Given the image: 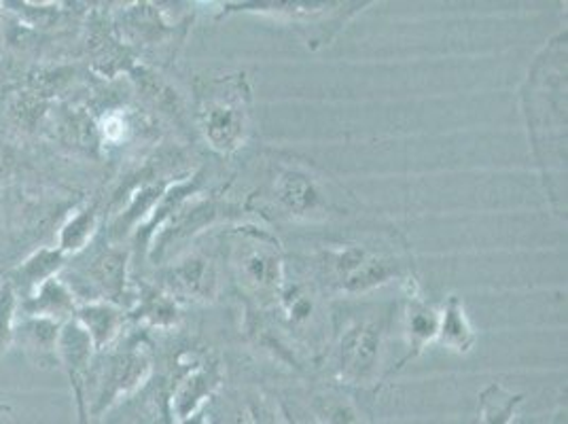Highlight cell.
I'll list each match as a JSON object with an SVG mask.
<instances>
[{
	"label": "cell",
	"mask_w": 568,
	"mask_h": 424,
	"mask_svg": "<svg viewBox=\"0 0 568 424\" xmlns=\"http://www.w3.org/2000/svg\"><path fill=\"white\" fill-rule=\"evenodd\" d=\"M521 102L545 189L551 206L562 212V204L567 209V32L535 58Z\"/></svg>",
	"instance_id": "1"
},
{
	"label": "cell",
	"mask_w": 568,
	"mask_h": 424,
	"mask_svg": "<svg viewBox=\"0 0 568 424\" xmlns=\"http://www.w3.org/2000/svg\"><path fill=\"white\" fill-rule=\"evenodd\" d=\"M225 261L248 306L265 314L276 306L286 283V263L276 236L255 225H240L223 236Z\"/></svg>",
	"instance_id": "2"
},
{
	"label": "cell",
	"mask_w": 568,
	"mask_h": 424,
	"mask_svg": "<svg viewBox=\"0 0 568 424\" xmlns=\"http://www.w3.org/2000/svg\"><path fill=\"white\" fill-rule=\"evenodd\" d=\"M195 123L209 147L232 155L251 132V88L244 72L211 77L195 83Z\"/></svg>",
	"instance_id": "3"
},
{
	"label": "cell",
	"mask_w": 568,
	"mask_h": 424,
	"mask_svg": "<svg viewBox=\"0 0 568 424\" xmlns=\"http://www.w3.org/2000/svg\"><path fill=\"white\" fill-rule=\"evenodd\" d=\"M318 274L325 286L344 295H363L405 274V261L390 246L376 240H351L325 249L318 255Z\"/></svg>",
	"instance_id": "4"
},
{
	"label": "cell",
	"mask_w": 568,
	"mask_h": 424,
	"mask_svg": "<svg viewBox=\"0 0 568 424\" xmlns=\"http://www.w3.org/2000/svg\"><path fill=\"white\" fill-rule=\"evenodd\" d=\"M386 327L378 319H355L337 333L329 363L333 374L353 386H369L384 363Z\"/></svg>",
	"instance_id": "5"
},
{
	"label": "cell",
	"mask_w": 568,
	"mask_h": 424,
	"mask_svg": "<svg viewBox=\"0 0 568 424\" xmlns=\"http://www.w3.org/2000/svg\"><path fill=\"white\" fill-rule=\"evenodd\" d=\"M284 331L295 333V340L306 337L310 344L325 330V304L316 283H284L276 302Z\"/></svg>",
	"instance_id": "6"
},
{
	"label": "cell",
	"mask_w": 568,
	"mask_h": 424,
	"mask_svg": "<svg viewBox=\"0 0 568 424\" xmlns=\"http://www.w3.org/2000/svg\"><path fill=\"white\" fill-rule=\"evenodd\" d=\"M272 198L281 211L295 219H310L327 209L321 183L302 165H281L272 179Z\"/></svg>",
	"instance_id": "7"
},
{
	"label": "cell",
	"mask_w": 568,
	"mask_h": 424,
	"mask_svg": "<svg viewBox=\"0 0 568 424\" xmlns=\"http://www.w3.org/2000/svg\"><path fill=\"white\" fill-rule=\"evenodd\" d=\"M439 330V312L428 304L416 279L407 276L403 289L402 331L405 337L407 353L399 361V367H405L409 361L425 353L430 342L437 340Z\"/></svg>",
	"instance_id": "8"
},
{
	"label": "cell",
	"mask_w": 568,
	"mask_h": 424,
	"mask_svg": "<svg viewBox=\"0 0 568 424\" xmlns=\"http://www.w3.org/2000/svg\"><path fill=\"white\" fill-rule=\"evenodd\" d=\"M168 286L172 293L191 302H213L219 295V267L206 253H190L168 270Z\"/></svg>",
	"instance_id": "9"
},
{
	"label": "cell",
	"mask_w": 568,
	"mask_h": 424,
	"mask_svg": "<svg viewBox=\"0 0 568 424\" xmlns=\"http://www.w3.org/2000/svg\"><path fill=\"white\" fill-rule=\"evenodd\" d=\"M221 367L214 361H191V367L185 376L179 380L172 395V412L176 418L185 421L206 400H211L214 391L221 386Z\"/></svg>",
	"instance_id": "10"
},
{
	"label": "cell",
	"mask_w": 568,
	"mask_h": 424,
	"mask_svg": "<svg viewBox=\"0 0 568 424\" xmlns=\"http://www.w3.org/2000/svg\"><path fill=\"white\" fill-rule=\"evenodd\" d=\"M437 342L456 354H467L474 351L477 333L469 321L467 310L456 295H450L439 312Z\"/></svg>",
	"instance_id": "11"
},
{
	"label": "cell",
	"mask_w": 568,
	"mask_h": 424,
	"mask_svg": "<svg viewBox=\"0 0 568 424\" xmlns=\"http://www.w3.org/2000/svg\"><path fill=\"white\" fill-rule=\"evenodd\" d=\"M312 407L321 424H365L355 403L335 391H323L314 395Z\"/></svg>",
	"instance_id": "12"
}]
</instances>
